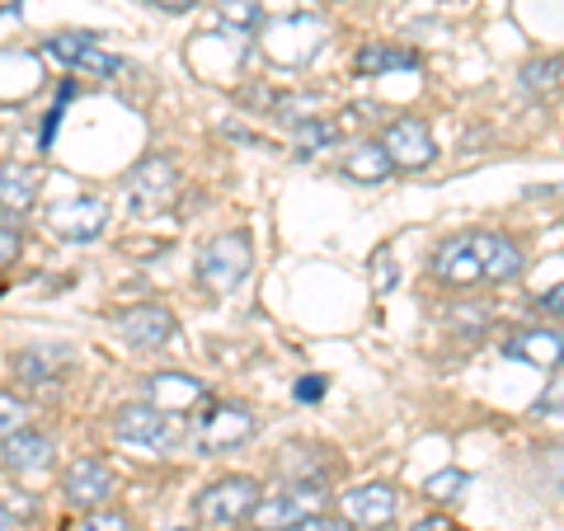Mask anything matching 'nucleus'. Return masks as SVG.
Returning a JSON list of instances; mask_svg holds the SVG:
<instances>
[{
	"instance_id": "1",
	"label": "nucleus",
	"mask_w": 564,
	"mask_h": 531,
	"mask_svg": "<svg viewBox=\"0 0 564 531\" xmlns=\"http://www.w3.org/2000/svg\"><path fill=\"white\" fill-rule=\"evenodd\" d=\"M527 269L522 245L499 231H466L437 245L429 273L447 288H475V282H508Z\"/></svg>"
},
{
	"instance_id": "2",
	"label": "nucleus",
	"mask_w": 564,
	"mask_h": 531,
	"mask_svg": "<svg viewBox=\"0 0 564 531\" xmlns=\"http://www.w3.org/2000/svg\"><path fill=\"white\" fill-rule=\"evenodd\" d=\"M184 419L170 410H155V404H122L113 414V437L128 442V447H141L151 456H170L184 447Z\"/></svg>"
},
{
	"instance_id": "3",
	"label": "nucleus",
	"mask_w": 564,
	"mask_h": 531,
	"mask_svg": "<svg viewBox=\"0 0 564 531\" xmlns=\"http://www.w3.org/2000/svg\"><path fill=\"white\" fill-rule=\"evenodd\" d=\"M325 508H329V489L321 480H282L278 489L259 494L250 522H254V531H288L302 518H311V512H325Z\"/></svg>"
},
{
	"instance_id": "4",
	"label": "nucleus",
	"mask_w": 564,
	"mask_h": 531,
	"mask_svg": "<svg viewBox=\"0 0 564 531\" xmlns=\"http://www.w3.org/2000/svg\"><path fill=\"white\" fill-rule=\"evenodd\" d=\"M259 433V419L245 410V404H212L193 419V429L184 433V442L198 456H217V452H231V447H245Z\"/></svg>"
},
{
	"instance_id": "5",
	"label": "nucleus",
	"mask_w": 564,
	"mask_h": 531,
	"mask_svg": "<svg viewBox=\"0 0 564 531\" xmlns=\"http://www.w3.org/2000/svg\"><path fill=\"white\" fill-rule=\"evenodd\" d=\"M254 269V240L250 231H226L217 240H207V250L198 254V282L212 292H236Z\"/></svg>"
},
{
	"instance_id": "6",
	"label": "nucleus",
	"mask_w": 564,
	"mask_h": 531,
	"mask_svg": "<svg viewBox=\"0 0 564 531\" xmlns=\"http://www.w3.org/2000/svg\"><path fill=\"white\" fill-rule=\"evenodd\" d=\"M325 43H329V24L321 14H288V20H273L263 29V52L278 66H306Z\"/></svg>"
},
{
	"instance_id": "7",
	"label": "nucleus",
	"mask_w": 564,
	"mask_h": 531,
	"mask_svg": "<svg viewBox=\"0 0 564 531\" xmlns=\"http://www.w3.org/2000/svg\"><path fill=\"white\" fill-rule=\"evenodd\" d=\"M259 494H263V485H259V480H250V475H226V480L207 485V489L198 494V499H193V512H198V518H203L207 527L231 531V527H240V522L254 512Z\"/></svg>"
},
{
	"instance_id": "8",
	"label": "nucleus",
	"mask_w": 564,
	"mask_h": 531,
	"mask_svg": "<svg viewBox=\"0 0 564 531\" xmlns=\"http://www.w3.org/2000/svg\"><path fill=\"white\" fill-rule=\"evenodd\" d=\"M128 203L137 217H155V212H165L174 198H180V170H174L165 155H147V161H137L132 174H128Z\"/></svg>"
},
{
	"instance_id": "9",
	"label": "nucleus",
	"mask_w": 564,
	"mask_h": 531,
	"mask_svg": "<svg viewBox=\"0 0 564 531\" xmlns=\"http://www.w3.org/2000/svg\"><path fill=\"white\" fill-rule=\"evenodd\" d=\"M104 226H109V203L104 198H66L47 212V231L66 240V245H90L104 236Z\"/></svg>"
},
{
	"instance_id": "10",
	"label": "nucleus",
	"mask_w": 564,
	"mask_h": 531,
	"mask_svg": "<svg viewBox=\"0 0 564 531\" xmlns=\"http://www.w3.org/2000/svg\"><path fill=\"white\" fill-rule=\"evenodd\" d=\"M118 489V475L109 470V462H99V456H80V462H70L66 475H62V494L70 508H104L113 499Z\"/></svg>"
},
{
	"instance_id": "11",
	"label": "nucleus",
	"mask_w": 564,
	"mask_h": 531,
	"mask_svg": "<svg viewBox=\"0 0 564 531\" xmlns=\"http://www.w3.org/2000/svg\"><path fill=\"white\" fill-rule=\"evenodd\" d=\"M381 147L391 155V170H423V165H433V155H437V141L423 118H395L391 128H386Z\"/></svg>"
},
{
	"instance_id": "12",
	"label": "nucleus",
	"mask_w": 564,
	"mask_h": 531,
	"mask_svg": "<svg viewBox=\"0 0 564 531\" xmlns=\"http://www.w3.org/2000/svg\"><path fill=\"white\" fill-rule=\"evenodd\" d=\"M339 512H344V522L348 527H367V531H381V527H391L395 522V512H400V494L391 485H358V489H348L344 499H339Z\"/></svg>"
},
{
	"instance_id": "13",
	"label": "nucleus",
	"mask_w": 564,
	"mask_h": 531,
	"mask_svg": "<svg viewBox=\"0 0 564 531\" xmlns=\"http://www.w3.org/2000/svg\"><path fill=\"white\" fill-rule=\"evenodd\" d=\"M113 325L128 348H165L174 334H180V321H174L165 306H132V311H122Z\"/></svg>"
},
{
	"instance_id": "14",
	"label": "nucleus",
	"mask_w": 564,
	"mask_h": 531,
	"mask_svg": "<svg viewBox=\"0 0 564 531\" xmlns=\"http://www.w3.org/2000/svg\"><path fill=\"white\" fill-rule=\"evenodd\" d=\"M52 462H57V442H52L47 433L20 429V433L6 437V470H14V475H43V470H52Z\"/></svg>"
},
{
	"instance_id": "15",
	"label": "nucleus",
	"mask_w": 564,
	"mask_h": 531,
	"mask_svg": "<svg viewBox=\"0 0 564 531\" xmlns=\"http://www.w3.org/2000/svg\"><path fill=\"white\" fill-rule=\"evenodd\" d=\"M503 358L513 362H532L541 371H555L560 367V329H518L503 339Z\"/></svg>"
},
{
	"instance_id": "16",
	"label": "nucleus",
	"mask_w": 564,
	"mask_h": 531,
	"mask_svg": "<svg viewBox=\"0 0 564 531\" xmlns=\"http://www.w3.org/2000/svg\"><path fill=\"white\" fill-rule=\"evenodd\" d=\"M147 391H151L155 410H170V414H184L198 400H207V386L198 377H188V371H155Z\"/></svg>"
},
{
	"instance_id": "17",
	"label": "nucleus",
	"mask_w": 564,
	"mask_h": 531,
	"mask_svg": "<svg viewBox=\"0 0 564 531\" xmlns=\"http://www.w3.org/2000/svg\"><path fill=\"white\" fill-rule=\"evenodd\" d=\"M66 367H70L66 344H29L14 353V377H24V381H57Z\"/></svg>"
},
{
	"instance_id": "18",
	"label": "nucleus",
	"mask_w": 564,
	"mask_h": 531,
	"mask_svg": "<svg viewBox=\"0 0 564 531\" xmlns=\"http://www.w3.org/2000/svg\"><path fill=\"white\" fill-rule=\"evenodd\" d=\"M33 203H39V170L6 161L0 165V207H6L10 217H24Z\"/></svg>"
},
{
	"instance_id": "19",
	"label": "nucleus",
	"mask_w": 564,
	"mask_h": 531,
	"mask_svg": "<svg viewBox=\"0 0 564 531\" xmlns=\"http://www.w3.org/2000/svg\"><path fill=\"white\" fill-rule=\"evenodd\" d=\"M352 66H358V76H391V71H419V52H410V47H391V43H367L358 57H352Z\"/></svg>"
},
{
	"instance_id": "20",
	"label": "nucleus",
	"mask_w": 564,
	"mask_h": 531,
	"mask_svg": "<svg viewBox=\"0 0 564 531\" xmlns=\"http://www.w3.org/2000/svg\"><path fill=\"white\" fill-rule=\"evenodd\" d=\"M344 174L358 184H381L391 174V155H386L381 141H358L348 155H344Z\"/></svg>"
},
{
	"instance_id": "21",
	"label": "nucleus",
	"mask_w": 564,
	"mask_h": 531,
	"mask_svg": "<svg viewBox=\"0 0 564 531\" xmlns=\"http://www.w3.org/2000/svg\"><path fill=\"white\" fill-rule=\"evenodd\" d=\"M95 47H99V33H85V29H62L43 43L47 57H57L62 66H80L85 52H95Z\"/></svg>"
},
{
	"instance_id": "22",
	"label": "nucleus",
	"mask_w": 564,
	"mask_h": 531,
	"mask_svg": "<svg viewBox=\"0 0 564 531\" xmlns=\"http://www.w3.org/2000/svg\"><path fill=\"white\" fill-rule=\"evenodd\" d=\"M217 14H221L226 29L240 33V39L263 24V6H259V0H217Z\"/></svg>"
},
{
	"instance_id": "23",
	"label": "nucleus",
	"mask_w": 564,
	"mask_h": 531,
	"mask_svg": "<svg viewBox=\"0 0 564 531\" xmlns=\"http://www.w3.org/2000/svg\"><path fill=\"white\" fill-rule=\"evenodd\" d=\"M470 485V475L466 470H437V475H429V485H423V494H429L433 503H452V499H462V489Z\"/></svg>"
},
{
	"instance_id": "24",
	"label": "nucleus",
	"mask_w": 564,
	"mask_h": 531,
	"mask_svg": "<svg viewBox=\"0 0 564 531\" xmlns=\"http://www.w3.org/2000/svg\"><path fill=\"white\" fill-rule=\"evenodd\" d=\"M522 85H527V90H560V57L527 62L522 66Z\"/></svg>"
},
{
	"instance_id": "25",
	"label": "nucleus",
	"mask_w": 564,
	"mask_h": 531,
	"mask_svg": "<svg viewBox=\"0 0 564 531\" xmlns=\"http://www.w3.org/2000/svg\"><path fill=\"white\" fill-rule=\"evenodd\" d=\"M20 429H29V404L20 395L0 391V442H6L10 433H20Z\"/></svg>"
},
{
	"instance_id": "26",
	"label": "nucleus",
	"mask_w": 564,
	"mask_h": 531,
	"mask_svg": "<svg viewBox=\"0 0 564 531\" xmlns=\"http://www.w3.org/2000/svg\"><path fill=\"white\" fill-rule=\"evenodd\" d=\"M339 137L329 118H306L302 128H296V151H315V147H329V141Z\"/></svg>"
},
{
	"instance_id": "27",
	"label": "nucleus",
	"mask_w": 564,
	"mask_h": 531,
	"mask_svg": "<svg viewBox=\"0 0 564 531\" xmlns=\"http://www.w3.org/2000/svg\"><path fill=\"white\" fill-rule=\"evenodd\" d=\"M76 531H132V518L118 508H90V518H85Z\"/></svg>"
},
{
	"instance_id": "28",
	"label": "nucleus",
	"mask_w": 564,
	"mask_h": 531,
	"mask_svg": "<svg viewBox=\"0 0 564 531\" xmlns=\"http://www.w3.org/2000/svg\"><path fill=\"white\" fill-rule=\"evenodd\" d=\"M76 71H95V76H122V57H113V52L95 47V52H85V62H80Z\"/></svg>"
},
{
	"instance_id": "29",
	"label": "nucleus",
	"mask_w": 564,
	"mask_h": 531,
	"mask_svg": "<svg viewBox=\"0 0 564 531\" xmlns=\"http://www.w3.org/2000/svg\"><path fill=\"white\" fill-rule=\"evenodd\" d=\"M288 531H352L344 518H329V512H311V518H302L296 527H288Z\"/></svg>"
},
{
	"instance_id": "30",
	"label": "nucleus",
	"mask_w": 564,
	"mask_h": 531,
	"mask_svg": "<svg viewBox=\"0 0 564 531\" xmlns=\"http://www.w3.org/2000/svg\"><path fill=\"white\" fill-rule=\"evenodd\" d=\"M536 306H541L545 315H551V321H560V311H564V288H560V282H555L551 292H541V301H536Z\"/></svg>"
},
{
	"instance_id": "31",
	"label": "nucleus",
	"mask_w": 564,
	"mask_h": 531,
	"mask_svg": "<svg viewBox=\"0 0 564 531\" xmlns=\"http://www.w3.org/2000/svg\"><path fill=\"white\" fill-rule=\"evenodd\" d=\"M296 395H302V400H321L325 395V381L321 377H306L302 386H296Z\"/></svg>"
},
{
	"instance_id": "32",
	"label": "nucleus",
	"mask_w": 564,
	"mask_h": 531,
	"mask_svg": "<svg viewBox=\"0 0 564 531\" xmlns=\"http://www.w3.org/2000/svg\"><path fill=\"white\" fill-rule=\"evenodd\" d=\"M155 10H170V14H184V10H193V6H203V0H151Z\"/></svg>"
},
{
	"instance_id": "33",
	"label": "nucleus",
	"mask_w": 564,
	"mask_h": 531,
	"mask_svg": "<svg viewBox=\"0 0 564 531\" xmlns=\"http://www.w3.org/2000/svg\"><path fill=\"white\" fill-rule=\"evenodd\" d=\"M447 527H452L447 518H423V522H419V531H447Z\"/></svg>"
},
{
	"instance_id": "34",
	"label": "nucleus",
	"mask_w": 564,
	"mask_h": 531,
	"mask_svg": "<svg viewBox=\"0 0 564 531\" xmlns=\"http://www.w3.org/2000/svg\"><path fill=\"white\" fill-rule=\"evenodd\" d=\"M14 527H20V522H14V512H10V508H0V531H14Z\"/></svg>"
},
{
	"instance_id": "35",
	"label": "nucleus",
	"mask_w": 564,
	"mask_h": 531,
	"mask_svg": "<svg viewBox=\"0 0 564 531\" xmlns=\"http://www.w3.org/2000/svg\"><path fill=\"white\" fill-rule=\"evenodd\" d=\"M165 531H188V527H165Z\"/></svg>"
}]
</instances>
